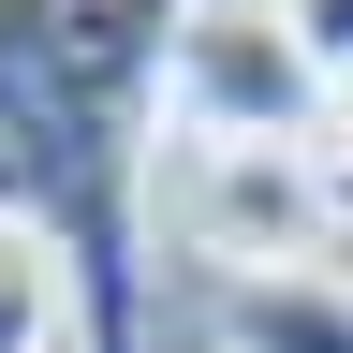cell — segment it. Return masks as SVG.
Segmentation results:
<instances>
[{"label": "cell", "instance_id": "1", "mask_svg": "<svg viewBox=\"0 0 353 353\" xmlns=\"http://www.w3.org/2000/svg\"><path fill=\"white\" fill-rule=\"evenodd\" d=\"M192 0H0V221L59 250L74 353H148V206Z\"/></svg>", "mask_w": 353, "mask_h": 353}, {"label": "cell", "instance_id": "2", "mask_svg": "<svg viewBox=\"0 0 353 353\" xmlns=\"http://www.w3.org/2000/svg\"><path fill=\"white\" fill-rule=\"evenodd\" d=\"M162 236L221 280H294V265H353V192L324 148H176Z\"/></svg>", "mask_w": 353, "mask_h": 353}, {"label": "cell", "instance_id": "3", "mask_svg": "<svg viewBox=\"0 0 353 353\" xmlns=\"http://www.w3.org/2000/svg\"><path fill=\"white\" fill-rule=\"evenodd\" d=\"M176 132L192 148H324V59L280 0H192L176 15Z\"/></svg>", "mask_w": 353, "mask_h": 353}, {"label": "cell", "instance_id": "4", "mask_svg": "<svg viewBox=\"0 0 353 353\" xmlns=\"http://www.w3.org/2000/svg\"><path fill=\"white\" fill-rule=\"evenodd\" d=\"M221 353H353V265H294V280H221L206 294Z\"/></svg>", "mask_w": 353, "mask_h": 353}, {"label": "cell", "instance_id": "5", "mask_svg": "<svg viewBox=\"0 0 353 353\" xmlns=\"http://www.w3.org/2000/svg\"><path fill=\"white\" fill-rule=\"evenodd\" d=\"M59 339H74V280H59V250L0 221V353H59Z\"/></svg>", "mask_w": 353, "mask_h": 353}, {"label": "cell", "instance_id": "6", "mask_svg": "<svg viewBox=\"0 0 353 353\" xmlns=\"http://www.w3.org/2000/svg\"><path fill=\"white\" fill-rule=\"evenodd\" d=\"M280 15H294V44H309L324 88H339V74H353V0H280Z\"/></svg>", "mask_w": 353, "mask_h": 353}, {"label": "cell", "instance_id": "7", "mask_svg": "<svg viewBox=\"0 0 353 353\" xmlns=\"http://www.w3.org/2000/svg\"><path fill=\"white\" fill-rule=\"evenodd\" d=\"M324 162H339V176H353V74H339V88H324Z\"/></svg>", "mask_w": 353, "mask_h": 353}, {"label": "cell", "instance_id": "8", "mask_svg": "<svg viewBox=\"0 0 353 353\" xmlns=\"http://www.w3.org/2000/svg\"><path fill=\"white\" fill-rule=\"evenodd\" d=\"M339 192H353V176H339Z\"/></svg>", "mask_w": 353, "mask_h": 353}]
</instances>
